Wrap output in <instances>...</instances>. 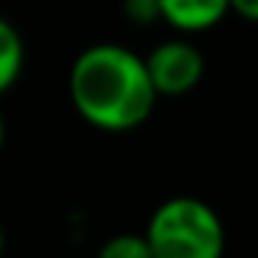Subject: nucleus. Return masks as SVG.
I'll list each match as a JSON object with an SVG mask.
<instances>
[{"label": "nucleus", "instance_id": "f257e3e1", "mask_svg": "<svg viewBox=\"0 0 258 258\" xmlns=\"http://www.w3.org/2000/svg\"><path fill=\"white\" fill-rule=\"evenodd\" d=\"M67 91L76 115L103 134H127L146 124L158 103L143 55L121 43L82 49L70 64Z\"/></svg>", "mask_w": 258, "mask_h": 258}, {"label": "nucleus", "instance_id": "f03ea898", "mask_svg": "<svg viewBox=\"0 0 258 258\" xmlns=\"http://www.w3.org/2000/svg\"><path fill=\"white\" fill-rule=\"evenodd\" d=\"M152 258H225L228 234L222 216L195 195L161 201L143 231Z\"/></svg>", "mask_w": 258, "mask_h": 258}, {"label": "nucleus", "instance_id": "7ed1b4c3", "mask_svg": "<svg viewBox=\"0 0 258 258\" xmlns=\"http://www.w3.org/2000/svg\"><path fill=\"white\" fill-rule=\"evenodd\" d=\"M143 64L158 97H182L195 91L207 73L204 52L191 43V37L182 34L155 43L149 55H143Z\"/></svg>", "mask_w": 258, "mask_h": 258}, {"label": "nucleus", "instance_id": "20e7f679", "mask_svg": "<svg viewBox=\"0 0 258 258\" xmlns=\"http://www.w3.org/2000/svg\"><path fill=\"white\" fill-rule=\"evenodd\" d=\"M161 25L182 37L207 34L231 13V0H158Z\"/></svg>", "mask_w": 258, "mask_h": 258}, {"label": "nucleus", "instance_id": "39448f33", "mask_svg": "<svg viewBox=\"0 0 258 258\" xmlns=\"http://www.w3.org/2000/svg\"><path fill=\"white\" fill-rule=\"evenodd\" d=\"M25 70V40L19 28L0 16V97H4Z\"/></svg>", "mask_w": 258, "mask_h": 258}, {"label": "nucleus", "instance_id": "423d86ee", "mask_svg": "<svg viewBox=\"0 0 258 258\" xmlns=\"http://www.w3.org/2000/svg\"><path fill=\"white\" fill-rule=\"evenodd\" d=\"M94 258H152L143 234H112L100 243Z\"/></svg>", "mask_w": 258, "mask_h": 258}, {"label": "nucleus", "instance_id": "0eeeda50", "mask_svg": "<svg viewBox=\"0 0 258 258\" xmlns=\"http://www.w3.org/2000/svg\"><path fill=\"white\" fill-rule=\"evenodd\" d=\"M121 16L137 28H149L161 22L158 0H121Z\"/></svg>", "mask_w": 258, "mask_h": 258}, {"label": "nucleus", "instance_id": "6e6552de", "mask_svg": "<svg viewBox=\"0 0 258 258\" xmlns=\"http://www.w3.org/2000/svg\"><path fill=\"white\" fill-rule=\"evenodd\" d=\"M231 13H237L240 19L258 22V0H231Z\"/></svg>", "mask_w": 258, "mask_h": 258}, {"label": "nucleus", "instance_id": "1a4fd4ad", "mask_svg": "<svg viewBox=\"0 0 258 258\" xmlns=\"http://www.w3.org/2000/svg\"><path fill=\"white\" fill-rule=\"evenodd\" d=\"M4 140H7V121H4V112H0V149H4Z\"/></svg>", "mask_w": 258, "mask_h": 258}, {"label": "nucleus", "instance_id": "9d476101", "mask_svg": "<svg viewBox=\"0 0 258 258\" xmlns=\"http://www.w3.org/2000/svg\"><path fill=\"white\" fill-rule=\"evenodd\" d=\"M4 249H7V234H4V225H0V255H4Z\"/></svg>", "mask_w": 258, "mask_h": 258}]
</instances>
